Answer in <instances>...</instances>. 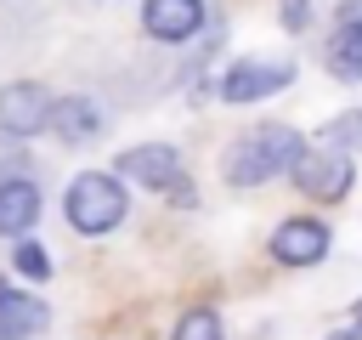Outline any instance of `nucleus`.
Wrapping results in <instances>:
<instances>
[{"mask_svg": "<svg viewBox=\"0 0 362 340\" xmlns=\"http://www.w3.org/2000/svg\"><path fill=\"white\" fill-rule=\"evenodd\" d=\"M175 340H226V334H221V317L215 312H187L175 323Z\"/></svg>", "mask_w": 362, "mask_h": 340, "instance_id": "13", "label": "nucleus"}, {"mask_svg": "<svg viewBox=\"0 0 362 340\" xmlns=\"http://www.w3.org/2000/svg\"><path fill=\"white\" fill-rule=\"evenodd\" d=\"M272 255H277L283 266H311V261L328 255V227L294 215V221H283V227L272 232Z\"/></svg>", "mask_w": 362, "mask_h": 340, "instance_id": "6", "label": "nucleus"}, {"mask_svg": "<svg viewBox=\"0 0 362 340\" xmlns=\"http://www.w3.org/2000/svg\"><path fill=\"white\" fill-rule=\"evenodd\" d=\"M288 170H294L300 193H305V198H322V204H339V198L351 193V181H356V164H351V153H339V147H305Z\"/></svg>", "mask_w": 362, "mask_h": 340, "instance_id": "4", "label": "nucleus"}, {"mask_svg": "<svg viewBox=\"0 0 362 340\" xmlns=\"http://www.w3.org/2000/svg\"><path fill=\"white\" fill-rule=\"evenodd\" d=\"M45 125H51L62 142H85V136H96V130H102V113H96V102H85V96H68V102H51Z\"/></svg>", "mask_w": 362, "mask_h": 340, "instance_id": "11", "label": "nucleus"}, {"mask_svg": "<svg viewBox=\"0 0 362 340\" xmlns=\"http://www.w3.org/2000/svg\"><path fill=\"white\" fill-rule=\"evenodd\" d=\"M328 68L339 79H362V28H334L328 40Z\"/></svg>", "mask_w": 362, "mask_h": 340, "instance_id": "12", "label": "nucleus"}, {"mask_svg": "<svg viewBox=\"0 0 362 340\" xmlns=\"http://www.w3.org/2000/svg\"><path fill=\"white\" fill-rule=\"evenodd\" d=\"M34 215H40V187H34L28 176H11V181H0V232L23 238V232L34 227Z\"/></svg>", "mask_w": 362, "mask_h": 340, "instance_id": "10", "label": "nucleus"}, {"mask_svg": "<svg viewBox=\"0 0 362 340\" xmlns=\"http://www.w3.org/2000/svg\"><path fill=\"white\" fill-rule=\"evenodd\" d=\"M51 323L45 300H34L28 289H6L0 283V340H34Z\"/></svg>", "mask_w": 362, "mask_h": 340, "instance_id": "8", "label": "nucleus"}, {"mask_svg": "<svg viewBox=\"0 0 362 340\" xmlns=\"http://www.w3.org/2000/svg\"><path fill=\"white\" fill-rule=\"evenodd\" d=\"M141 23H147L153 40H187L204 23V0H147L141 6Z\"/></svg>", "mask_w": 362, "mask_h": 340, "instance_id": "9", "label": "nucleus"}, {"mask_svg": "<svg viewBox=\"0 0 362 340\" xmlns=\"http://www.w3.org/2000/svg\"><path fill=\"white\" fill-rule=\"evenodd\" d=\"M339 28H362V0H339Z\"/></svg>", "mask_w": 362, "mask_h": 340, "instance_id": "16", "label": "nucleus"}, {"mask_svg": "<svg viewBox=\"0 0 362 340\" xmlns=\"http://www.w3.org/2000/svg\"><path fill=\"white\" fill-rule=\"evenodd\" d=\"M17 272H23V278H40V283H45V278H51V255H45L40 244H17Z\"/></svg>", "mask_w": 362, "mask_h": 340, "instance_id": "14", "label": "nucleus"}, {"mask_svg": "<svg viewBox=\"0 0 362 340\" xmlns=\"http://www.w3.org/2000/svg\"><path fill=\"white\" fill-rule=\"evenodd\" d=\"M119 176H130L136 187L164 193V198H170V204H181V210H192V204H198V193H192L187 170H181V153H175V147H164V142H147V147L119 153Z\"/></svg>", "mask_w": 362, "mask_h": 340, "instance_id": "2", "label": "nucleus"}, {"mask_svg": "<svg viewBox=\"0 0 362 340\" xmlns=\"http://www.w3.org/2000/svg\"><path fill=\"white\" fill-rule=\"evenodd\" d=\"M45 113H51L45 85H28V79L0 85V130H6V136H34V130H45Z\"/></svg>", "mask_w": 362, "mask_h": 340, "instance_id": "5", "label": "nucleus"}, {"mask_svg": "<svg viewBox=\"0 0 362 340\" xmlns=\"http://www.w3.org/2000/svg\"><path fill=\"white\" fill-rule=\"evenodd\" d=\"M300 153H305L300 130H288V125H255L243 142H232V153H226L221 176H226L232 187H255V181L283 176V170H288Z\"/></svg>", "mask_w": 362, "mask_h": 340, "instance_id": "1", "label": "nucleus"}, {"mask_svg": "<svg viewBox=\"0 0 362 340\" xmlns=\"http://www.w3.org/2000/svg\"><path fill=\"white\" fill-rule=\"evenodd\" d=\"M356 323H362V300H356Z\"/></svg>", "mask_w": 362, "mask_h": 340, "instance_id": "18", "label": "nucleus"}, {"mask_svg": "<svg viewBox=\"0 0 362 340\" xmlns=\"http://www.w3.org/2000/svg\"><path fill=\"white\" fill-rule=\"evenodd\" d=\"M288 79H294V68H288V62H238V68H226L221 96H226V102H255V96L283 91Z\"/></svg>", "mask_w": 362, "mask_h": 340, "instance_id": "7", "label": "nucleus"}, {"mask_svg": "<svg viewBox=\"0 0 362 340\" xmlns=\"http://www.w3.org/2000/svg\"><path fill=\"white\" fill-rule=\"evenodd\" d=\"M283 23L288 28H305V0H283Z\"/></svg>", "mask_w": 362, "mask_h": 340, "instance_id": "17", "label": "nucleus"}, {"mask_svg": "<svg viewBox=\"0 0 362 340\" xmlns=\"http://www.w3.org/2000/svg\"><path fill=\"white\" fill-rule=\"evenodd\" d=\"M68 221H74L79 232H107V227H119V221H124V187H119V176H102V170L74 176V187H68Z\"/></svg>", "mask_w": 362, "mask_h": 340, "instance_id": "3", "label": "nucleus"}, {"mask_svg": "<svg viewBox=\"0 0 362 340\" xmlns=\"http://www.w3.org/2000/svg\"><path fill=\"white\" fill-rule=\"evenodd\" d=\"M334 142H356V153H362V113H351V119H334V125L317 136V147H334Z\"/></svg>", "mask_w": 362, "mask_h": 340, "instance_id": "15", "label": "nucleus"}]
</instances>
